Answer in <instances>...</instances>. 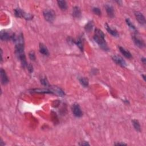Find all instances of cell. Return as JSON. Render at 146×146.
Instances as JSON below:
<instances>
[{
  "label": "cell",
  "mask_w": 146,
  "mask_h": 146,
  "mask_svg": "<svg viewBox=\"0 0 146 146\" xmlns=\"http://www.w3.org/2000/svg\"><path fill=\"white\" fill-rule=\"evenodd\" d=\"M104 38H105V35L101 30L96 29L95 30V34L94 35L95 41L99 45V46L104 51H107L108 50V47Z\"/></svg>",
  "instance_id": "cell-1"
},
{
  "label": "cell",
  "mask_w": 146,
  "mask_h": 146,
  "mask_svg": "<svg viewBox=\"0 0 146 146\" xmlns=\"http://www.w3.org/2000/svg\"><path fill=\"white\" fill-rule=\"evenodd\" d=\"M43 16L45 19L49 22H53L54 21L55 18H56V14L55 12L52 10L46 9L43 11Z\"/></svg>",
  "instance_id": "cell-2"
},
{
  "label": "cell",
  "mask_w": 146,
  "mask_h": 146,
  "mask_svg": "<svg viewBox=\"0 0 146 146\" xmlns=\"http://www.w3.org/2000/svg\"><path fill=\"white\" fill-rule=\"evenodd\" d=\"M14 13L15 15L17 17L19 18H24L25 19H27V20H30L31 19L33 18V15H31L30 14H27L24 11L22 10L21 9L17 8L14 10Z\"/></svg>",
  "instance_id": "cell-3"
},
{
  "label": "cell",
  "mask_w": 146,
  "mask_h": 146,
  "mask_svg": "<svg viewBox=\"0 0 146 146\" xmlns=\"http://www.w3.org/2000/svg\"><path fill=\"white\" fill-rule=\"evenodd\" d=\"M72 111L74 115L76 116V117L79 118L81 117L83 115L82 111L80 107L79 104H74L72 107Z\"/></svg>",
  "instance_id": "cell-4"
},
{
  "label": "cell",
  "mask_w": 146,
  "mask_h": 146,
  "mask_svg": "<svg viewBox=\"0 0 146 146\" xmlns=\"http://www.w3.org/2000/svg\"><path fill=\"white\" fill-rule=\"evenodd\" d=\"M112 60L116 64L120 65L122 67H126L127 66L126 61L122 58L121 57L118 56H114L112 57Z\"/></svg>",
  "instance_id": "cell-5"
},
{
  "label": "cell",
  "mask_w": 146,
  "mask_h": 146,
  "mask_svg": "<svg viewBox=\"0 0 146 146\" xmlns=\"http://www.w3.org/2000/svg\"><path fill=\"white\" fill-rule=\"evenodd\" d=\"M135 15L136 18H137V19L138 20V21L139 22L141 25H145L146 23L145 17L143 14H142V13L139 12V11H135Z\"/></svg>",
  "instance_id": "cell-6"
},
{
  "label": "cell",
  "mask_w": 146,
  "mask_h": 146,
  "mask_svg": "<svg viewBox=\"0 0 146 146\" xmlns=\"http://www.w3.org/2000/svg\"><path fill=\"white\" fill-rule=\"evenodd\" d=\"M50 90L52 92L53 94L58 95H59V96H64L65 95L64 92L63 91L61 90L60 88L58 87H56V86L51 87Z\"/></svg>",
  "instance_id": "cell-7"
},
{
  "label": "cell",
  "mask_w": 146,
  "mask_h": 146,
  "mask_svg": "<svg viewBox=\"0 0 146 146\" xmlns=\"http://www.w3.org/2000/svg\"><path fill=\"white\" fill-rule=\"evenodd\" d=\"M0 74H1V82L2 84H6L9 82V79L7 78V76L6 74L5 71L3 70L2 69H1L0 71Z\"/></svg>",
  "instance_id": "cell-8"
},
{
  "label": "cell",
  "mask_w": 146,
  "mask_h": 146,
  "mask_svg": "<svg viewBox=\"0 0 146 146\" xmlns=\"http://www.w3.org/2000/svg\"><path fill=\"white\" fill-rule=\"evenodd\" d=\"M133 41L135 44L137 45L138 47H140V48H143L145 46V42L143 40H141V39L137 38V37H133Z\"/></svg>",
  "instance_id": "cell-9"
},
{
  "label": "cell",
  "mask_w": 146,
  "mask_h": 146,
  "mask_svg": "<svg viewBox=\"0 0 146 146\" xmlns=\"http://www.w3.org/2000/svg\"><path fill=\"white\" fill-rule=\"evenodd\" d=\"M11 35H10L6 31H1L0 33V38L2 41H8L9 39H11Z\"/></svg>",
  "instance_id": "cell-10"
},
{
  "label": "cell",
  "mask_w": 146,
  "mask_h": 146,
  "mask_svg": "<svg viewBox=\"0 0 146 146\" xmlns=\"http://www.w3.org/2000/svg\"><path fill=\"white\" fill-rule=\"evenodd\" d=\"M39 52L41 54L45 55V56H49V54L48 49L43 43H40V45H39Z\"/></svg>",
  "instance_id": "cell-11"
},
{
  "label": "cell",
  "mask_w": 146,
  "mask_h": 146,
  "mask_svg": "<svg viewBox=\"0 0 146 146\" xmlns=\"http://www.w3.org/2000/svg\"><path fill=\"white\" fill-rule=\"evenodd\" d=\"M106 10L107 11V13L108 16L111 18H113L114 17V9L111 5H106Z\"/></svg>",
  "instance_id": "cell-12"
},
{
  "label": "cell",
  "mask_w": 146,
  "mask_h": 146,
  "mask_svg": "<svg viewBox=\"0 0 146 146\" xmlns=\"http://www.w3.org/2000/svg\"><path fill=\"white\" fill-rule=\"evenodd\" d=\"M73 15L75 18H79L81 16V11L78 6H75L73 10Z\"/></svg>",
  "instance_id": "cell-13"
},
{
  "label": "cell",
  "mask_w": 146,
  "mask_h": 146,
  "mask_svg": "<svg viewBox=\"0 0 146 146\" xmlns=\"http://www.w3.org/2000/svg\"><path fill=\"white\" fill-rule=\"evenodd\" d=\"M119 50H120V52H121L122 54H123L125 57H126L127 58L130 59V58H132V55H131V53H130L129 51L126 50V49L123 48V47H119Z\"/></svg>",
  "instance_id": "cell-14"
},
{
  "label": "cell",
  "mask_w": 146,
  "mask_h": 146,
  "mask_svg": "<svg viewBox=\"0 0 146 146\" xmlns=\"http://www.w3.org/2000/svg\"><path fill=\"white\" fill-rule=\"evenodd\" d=\"M106 29H107V30L108 33H110V34H111L112 36L114 37H118V35H119V34H118V31L114 30V29H112L111 27H110L106 23Z\"/></svg>",
  "instance_id": "cell-15"
},
{
  "label": "cell",
  "mask_w": 146,
  "mask_h": 146,
  "mask_svg": "<svg viewBox=\"0 0 146 146\" xmlns=\"http://www.w3.org/2000/svg\"><path fill=\"white\" fill-rule=\"evenodd\" d=\"M57 3H58V6L62 10H66L68 8V5L65 1H58Z\"/></svg>",
  "instance_id": "cell-16"
},
{
  "label": "cell",
  "mask_w": 146,
  "mask_h": 146,
  "mask_svg": "<svg viewBox=\"0 0 146 146\" xmlns=\"http://www.w3.org/2000/svg\"><path fill=\"white\" fill-rule=\"evenodd\" d=\"M94 27V23L92 21H90L87 23L85 26V30L88 31V32H90L92 30Z\"/></svg>",
  "instance_id": "cell-17"
},
{
  "label": "cell",
  "mask_w": 146,
  "mask_h": 146,
  "mask_svg": "<svg viewBox=\"0 0 146 146\" xmlns=\"http://www.w3.org/2000/svg\"><path fill=\"white\" fill-rule=\"evenodd\" d=\"M133 124L135 129L137 130V131H141V125L139 123V122L137 120H133Z\"/></svg>",
  "instance_id": "cell-18"
},
{
  "label": "cell",
  "mask_w": 146,
  "mask_h": 146,
  "mask_svg": "<svg viewBox=\"0 0 146 146\" xmlns=\"http://www.w3.org/2000/svg\"><path fill=\"white\" fill-rule=\"evenodd\" d=\"M79 82L84 87H87L88 86V80L85 77L80 78L79 79Z\"/></svg>",
  "instance_id": "cell-19"
},
{
  "label": "cell",
  "mask_w": 146,
  "mask_h": 146,
  "mask_svg": "<svg viewBox=\"0 0 146 146\" xmlns=\"http://www.w3.org/2000/svg\"><path fill=\"white\" fill-rule=\"evenodd\" d=\"M33 92H38V93H52L50 90L47 89H34L33 90Z\"/></svg>",
  "instance_id": "cell-20"
},
{
  "label": "cell",
  "mask_w": 146,
  "mask_h": 146,
  "mask_svg": "<svg viewBox=\"0 0 146 146\" xmlns=\"http://www.w3.org/2000/svg\"><path fill=\"white\" fill-rule=\"evenodd\" d=\"M76 44L78 46L79 48L80 49V50L81 51H83V44L82 40L80 38H79L77 41L75 42Z\"/></svg>",
  "instance_id": "cell-21"
},
{
  "label": "cell",
  "mask_w": 146,
  "mask_h": 146,
  "mask_svg": "<svg viewBox=\"0 0 146 146\" xmlns=\"http://www.w3.org/2000/svg\"><path fill=\"white\" fill-rule=\"evenodd\" d=\"M126 23H127L128 26H129L130 28L132 29V30H136V28H135V26H134V25L133 24V23H132L130 21L129 19H126Z\"/></svg>",
  "instance_id": "cell-22"
},
{
  "label": "cell",
  "mask_w": 146,
  "mask_h": 146,
  "mask_svg": "<svg viewBox=\"0 0 146 146\" xmlns=\"http://www.w3.org/2000/svg\"><path fill=\"white\" fill-rule=\"evenodd\" d=\"M92 11H93V12L96 15H101V11H100V10L99 8H98V7H94L93 9H92Z\"/></svg>",
  "instance_id": "cell-23"
},
{
  "label": "cell",
  "mask_w": 146,
  "mask_h": 146,
  "mask_svg": "<svg viewBox=\"0 0 146 146\" xmlns=\"http://www.w3.org/2000/svg\"><path fill=\"white\" fill-rule=\"evenodd\" d=\"M29 58L32 61H35V53L34 52H30L29 53Z\"/></svg>",
  "instance_id": "cell-24"
},
{
  "label": "cell",
  "mask_w": 146,
  "mask_h": 146,
  "mask_svg": "<svg viewBox=\"0 0 146 146\" xmlns=\"http://www.w3.org/2000/svg\"><path fill=\"white\" fill-rule=\"evenodd\" d=\"M41 83H42L43 85H44L45 86H49V82L47 81V80L46 79V78H43L41 80Z\"/></svg>",
  "instance_id": "cell-25"
},
{
  "label": "cell",
  "mask_w": 146,
  "mask_h": 146,
  "mask_svg": "<svg viewBox=\"0 0 146 146\" xmlns=\"http://www.w3.org/2000/svg\"><path fill=\"white\" fill-rule=\"evenodd\" d=\"M27 69H28V70L30 73L33 72V67L31 65H27Z\"/></svg>",
  "instance_id": "cell-26"
},
{
  "label": "cell",
  "mask_w": 146,
  "mask_h": 146,
  "mask_svg": "<svg viewBox=\"0 0 146 146\" xmlns=\"http://www.w3.org/2000/svg\"><path fill=\"white\" fill-rule=\"evenodd\" d=\"M80 146H87V145H89V144H88L87 142H83V143H82L81 144H80Z\"/></svg>",
  "instance_id": "cell-27"
},
{
  "label": "cell",
  "mask_w": 146,
  "mask_h": 146,
  "mask_svg": "<svg viewBox=\"0 0 146 146\" xmlns=\"http://www.w3.org/2000/svg\"><path fill=\"white\" fill-rule=\"evenodd\" d=\"M115 145H116V146H118V145H126V144L121 143H118L117 144H115Z\"/></svg>",
  "instance_id": "cell-28"
},
{
  "label": "cell",
  "mask_w": 146,
  "mask_h": 146,
  "mask_svg": "<svg viewBox=\"0 0 146 146\" xmlns=\"http://www.w3.org/2000/svg\"><path fill=\"white\" fill-rule=\"evenodd\" d=\"M146 58H143L142 59V61L143 62V64H146Z\"/></svg>",
  "instance_id": "cell-29"
},
{
  "label": "cell",
  "mask_w": 146,
  "mask_h": 146,
  "mask_svg": "<svg viewBox=\"0 0 146 146\" xmlns=\"http://www.w3.org/2000/svg\"><path fill=\"white\" fill-rule=\"evenodd\" d=\"M143 79H144V80H146V76H145V75H143Z\"/></svg>",
  "instance_id": "cell-30"
}]
</instances>
